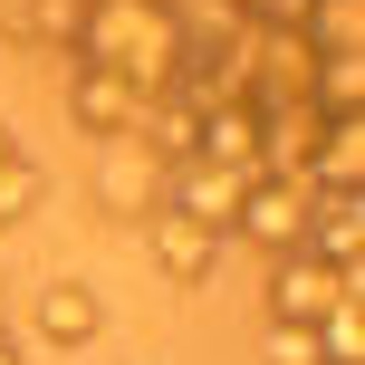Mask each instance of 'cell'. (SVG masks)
Returning <instances> with one entry per match:
<instances>
[{"label": "cell", "instance_id": "obj_15", "mask_svg": "<svg viewBox=\"0 0 365 365\" xmlns=\"http://www.w3.org/2000/svg\"><path fill=\"white\" fill-rule=\"evenodd\" d=\"M0 365H29V346H19V336H10V327H0Z\"/></svg>", "mask_w": 365, "mask_h": 365}, {"label": "cell", "instance_id": "obj_4", "mask_svg": "<svg viewBox=\"0 0 365 365\" xmlns=\"http://www.w3.org/2000/svg\"><path fill=\"white\" fill-rule=\"evenodd\" d=\"M221 250H231V240L202 231V221H182V212H145V259L164 269V289H212Z\"/></svg>", "mask_w": 365, "mask_h": 365}, {"label": "cell", "instance_id": "obj_12", "mask_svg": "<svg viewBox=\"0 0 365 365\" xmlns=\"http://www.w3.org/2000/svg\"><path fill=\"white\" fill-rule=\"evenodd\" d=\"M29 212H48V164L19 145L10 164H0V231H10V221H29Z\"/></svg>", "mask_w": 365, "mask_h": 365}, {"label": "cell", "instance_id": "obj_5", "mask_svg": "<svg viewBox=\"0 0 365 365\" xmlns=\"http://www.w3.org/2000/svg\"><path fill=\"white\" fill-rule=\"evenodd\" d=\"M96 202H106V221H145V212H164V164H154L135 135L96 145Z\"/></svg>", "mask_w": 365, "mask_h": 365}, {"label": "cell", "instance_id": "obj_14", "mask_svg": "<svg viewBox=\"0 0 365 365\" xmlns=\"http://www.w3.org/2000/svg\"><path fill=\"white\" fill-rule=\"evenodd\" d=\"M259 365H327V346H317V327H279V317H269V336H259Z\"/></svg>", "mask_w": 365, "mask_h": 365}, {"label": "cell", "instance_id": "obj_1", "mask_svg": "<svg viewBox=\"0 0 365 365\" xmlns=\"http://www.w3.org/2000/svg\"><path fill=\"white\" fill-rule=\"evenodd\" d=\"M68 58L77 68H115L125 87H164L182 58V0H77L68 19Z\"/></svg>", "mask_w": 365, "mask_h": 365}, {"label": "cell", "instance_id": "obj_7", "mask_svg": "<svg viewBox=\"0 0 365 365\" xmlns=\"http://www.w3.org/2000/svg\"><path fill=\"white\" fill-rule=\"evenodd\" d=\"M68 115L96 135V145H115V135L145 125V87H125L115 68H68Z\"/></svg>", "mask_w": 365, "mask_h": 365}, {"label": "cell", "instance_id": "obj_11", "mask_svg": "<svg viewBox=\"0 0 365 365\" xmlns=\"http://www.w3.org/2000/svg\"><path fill=\"white\" fill-rule=\"evenodd\" d=\"M308 106L317 115H365V48H336V58L308 48Z\"/></svg>", "mask_w": 365, "mask_h": 365}, {"label": "cell", "instance_id": "obj_3", "mask_svg": "<svg viewBox=\"0 0 365 365\" xmlns=\"http://www.w3.org/2000/svg\"><path fill=\"white\" fill-rule=\"evenodd\" d=\"M298 231H308V182L250 173V192H240V212H231V240H250V250L269 259V250H298Z\"/></svg>", "mask_w": 365, "mask_h": 365}, {"label": "cell", "instance_id": "obj_13", "mask_svg": "<svg viewBox=\"0 0 365 365\" xmlns=\"http://www.w3.org/2000/svg\"><path fill=\"white\" fill-rule=\"evenodd\" d=\"M317 346H327V365H365V298H336L317 317Z\"/></svg>", "mask_w": 365, "mask_h": 365}, {"label": "cell", "instance_id": "obj_6", "mask_svg": "<svg viewBox=\"0 0 365 365\" xmlns=\"http://www.w3.org/2000/svg\"><path fill=\"white\" fill-rule=\"evenodd\" d=\"M240 192H250V173H240V164H202V154L164 173V212L202 221V231H221V240H231V212H240Z\"/></svg>", "mask_w": 365, "mask_h": 365}, {"label": "cell", "instance_id": "obj_2", "mask_svg": "<svg viewBox=\"0 0 365 365\" xmlns=\"http://www.w3.org/2000/svg\"><path fill=\"white\" fill-rule=\"evenodd\" d=\"M336 298H365V269H327L308 250H279V279H269V317L279 327H317Z\"/></svg>", "mask_w": 365, "mask_h": 365}, {"label": "cell", "instance_id": "obj_16", "mask_svg": "<svg viewBox=\"0 0 365 365\" xmlns=\"http://www.w3.org/2000/svg\"><path fill=\"white\" fill-rule=\"evenodd\" d=\"M10 154H19V125H0V164H10Z\"/></svg>", "mask_w": 365, "mask_h": 365}, {"label": "cell", "instance_id": "obj_10", "mask_svg": "<svg viewBox=\"0 0 365 365\" xmlns=\"http://www.w3.org/2000/svg\"><path fill=\"white\" fill-rule=\"evenodd\" d=\"M96 327H106V298L87 279H48L38 289V336L48 346H96Z\"/></svg>", "mask_w": 365, "mask_h": 365}, {"label": "cell", "instance_id": "obj_8", "mask_svg": "<svg viewBox=\"0 0 365 365\" xmlns=\"http://www.w3.org/2000/svg\"><path fill=\"white\" fill-rule=\"evenodd\" d=\"M298 250L327 269H365V192H308V231Z\"/></svg>", "mask_w": 365, "mask_h": 365}, {"label": "cell", "instance_id": "obj_9", "mask_svg": "<svg viewBox=\"0 0 365 365\" xmlns=\"http://www.w3.org/2000/svg\"><path fill=\"white\" fill-rule=\"evenodd\" d=\"M308 192H365V115H327V125H317Z\"/></svg>", "mask_w": 365, "mask_h": 365}, {"label": "cell", "instance_id": "obj_17", "mask_svg": "<svg viewBox=\"0 0 365 365\" xmlns=\"http://www.w3.org/2000/svg\"><path fill=\"white\" fill-rule=\"evenodd\" d=\"M115 365H125V356H115Z\"/></svg>", "mask_w": 365, "mask_h": 365}]
</instances>
